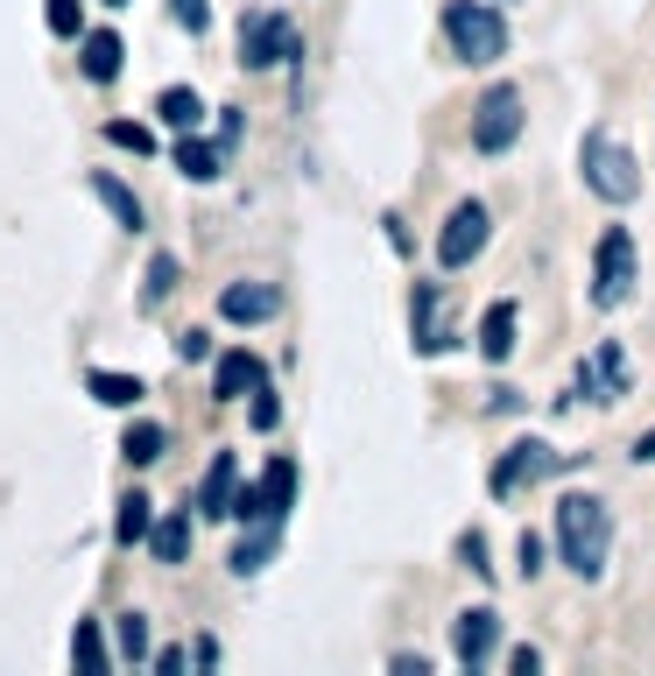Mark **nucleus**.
<instances>
[{
    "instance_id": "nucleus-1",
    "label": "nucleus",
    "mask_w": 655,
    "mask_h": 676,
    "mask_svg": "<svg viewBox=\"0 0 655 676\" xmlns=\"http://www.w3.org/2000/svg\"><path fill=\"white\" fill-rule=\"evenodd\" d=\"M557 557L578 570V578H606V557H614V507L600 493H564L557 501Z\"/></svg>"
},
{
    "instance_id": "nucleus-2",
    "label": "nucleus",
    "mask_w": 655,
    "mask_h": 676,
    "mask_svg": "<svg viewBox=\"0 0 655 676\" xmlns=\"http://www.w3.org/2000/svg\"><path fill=\"white\" fill-rule=\"evenodd\" d=\"M444 42H452L458 64H500L508 57L500 0H444Z\"/></svg>"
},
{
    "instance_id": "nucleus-3",
    "label": "nucleus",
    "mask_w": 655,
    "mask_h": 676,
    "mask_svg": "<svg viewBox=\"0 0 655 676\" xmlns=\"http://www.w3.org/2000/svg\"><path fill=\"white\" fill-rule=\"evenodd\" d=\"M578 176H585V190L606 198V205H634V198H642V162H634L606 127H585V142H578Z\"/></svg>"
},
{
    "instance_id": "nucleus-4",
    "label": "nucleus",
    "mask_w": 655,
    "mask_h": 676,
    "mask_svg": "<svg viewBox=\"0 0 655 676\" xmlns=\"http://www.w3.org/2000/svg\"><path fill=\"white\" fill-rule=\"evenodd\" d=\"M642 282V254H634V233L628 225H606L600 247H592V304L600 310H620Z\"/></svg>"
},
{
    "instance_id": "nucleus-5",
    "label": "nucleus",
    "mask_w": 655,
    "mask_h": 676,
    "mask_svg": "<svg viewBox=\"0 0 655 676\" xmlns=\"http://www.w3.org/2000/svg\"><path fill=\"white\" fill-rule=\"evenodd\" d=\"M522 127H529L522 93H515V85H486L480 107H472V148H480V156H508V148L522 142Z\"/></svg>"
},
{
    "instance_id": "nucleus-6",
    "label": "nucleus",
    "mask_w": 655,
    "mask_h": 676,
    "mask_svg": "<svg viewBox=\"0 0 655 676\" xmlns=\"http://www.w3.org/2000/svg\"><path fill=\"white\" fill-rule=\"evenodd\" d=\"M240 64H247V71L296 64V28H289V14H275V8L240 14Z\"/></svg>"
},
{
    "instance_id": "nucleus-7",
    "label": "nucleus",
    "mask_w": 655,
    "mask_h": 676,
    "mask_svg": "<svg viewBox=\"0 0 655 676\" xmlns=\"http://www.w3.org/2000/svg\"><path fill=\"white\" fill-rule=\"evenodd\" d=\"M486 239H494V212L480 198H458L444 233H437V268H472L486 254Z\"/></svg>"
},
{
    "instance_id": "nucleus-8",
    "label": "nucleus",
    "mask_w": 655,
    "mask_h": 676,
    "mask_svg": "<svg viewBox=\"0 0 655 676\" xmlns=\"http://www.w3.org/2000/svg\"><path fill=\"white\" fill-rule=\"evenodd\" d=\"M557 465H564V451H557V444H543V438H515V444L494 458L486 487H494V501H508V493H522V487H535V479H549Z\"/></svg>"
},
{
    "instance_id": "nucleus-9",
    "label": "nucleus",
    "mask_w": 655,
    "mask_h": 676,
    "mask_svg": "<svg viewBox=\"0 0 655 676\" xmlns=\"http://www.w3.org/2000/svg\"><path fill=\"white\" fill-rule=\"evenodd\" d=\"M289 493H296V465L289 458H268L255 487H240L233 515H240V521H282V515H289Z\"/></svg>"
},
{
    "instance_id": "nucleus-10",
    "label": "nucleus",
    "mask_w": 655,
    "mask_h": 676,
    "mask_svg": "<svg viewBox=\"0 0 655 676\" xmlns=\"http://www.w3.org/2000/svg\"><path fill=\"white\" fill-rule=\"evenodd\" d=\"M409 332H416V353H452L458 332H452V318H444V282H416V296H409Z\"/></svg>"
},
{
    "instance_id": "nucleus-11",
    "label": "nucleus",
    "mask_w": 655,
    "mask_h": 676,
    "mask_svg": "<svg viewBox=\"0 0 655 676\" xmlns=\"http://www.w3.org/2000/svg\"><path fill=\"white\" fill-rule=\"evenodd\" d=\"M494 649H500V613L494 606H466L452 620V655L466 669H486V663H494Z\"/></svg>"
},
{
    "instance_id": "nucleus-12",
    "label": "nucleus",
    "mask_w": 655,
    "mask_h": 676,
    "mask_svg": "<svg viewBox=\"0 0 655 676\" xmlns=\"http://www.w3.org/2000/svg\"><path fill=\"white\" fill-rule=\"evenodd\" d=\"M571 395H585V402H620V395H628V353L606 339L600 353H592L585 367L571 373Z\"/></svg>"
},
{
    "instance_id": "nucleus-13",
    "label": "nucleus",
    "mask_w": 655,
    "mask_h": 676,
    "mask_svg": "<svg viewBox=\"0 0 655 676\" xmlns=\"http://www.w3.org/2000/svg\"><path fill=\"white\" fill-rule=\"evenodd\" d=\"M233 501H240V458H233V451H212V465H205V479H198V515L226 521Z\"/></svg>"
},
{
    "instance_id": "nucleus-14",
    "label": "nucleus",
    "mask_w": 655,
    "mask_h": 676,
    "mask_svg": "<svg viewBox=\"0 0 655 676\" xmlns=\"http://www.w3.org/2000/svg\"><path fill=\"white\" fill-rule=\"evenodd\" d=\"M275 310H282L275 282H226V290H219V318L226 324H268Z\"/></svg>"
},
{
    "instance_id": "nucleus-15",
    "label": "nucleus",
    "mask_w": 655,
    "mask_h": 676,
    "mask_svg": "<svg viewBox=\"0 0 655 676\" xmlns=\"http://www.w3.org/2000/svg\"><path fill=\"white\" fill-rule=\"evenodd\" d=\"M255 388H268V367L247 353V345L219 353V367H212V395H219V402H240V395H255Z\"/></svg>"
},
{
    "instance_id": "nucleus-16",
    "label": "nucleus",
    "mask_w": 655,
    "mask_h": 676,
    "mask_svg": "<svg viewBox=\"0 0 655 676\" xmlns=\"http://www.w3.org/2000/svg\"><path fill=\"white\" fill-rule=\"evenodd\" d=\"M78 64H85V78H92V85H113V78H121V64H127V42L113 36V28H85V36H78Z\"/></svg>"
},
{
    "instance_id": "nucleus-17",
    "label": "nucleus",
    "mask_w": 655,
    "mask_h": 676,
    "mask_svg": "<svg viewBox=\"0 0 655 676\" xmlns=\"http://www.w3.org/2000/svg\"><path fill=\"white\" fill-rule=\"evenodd\" d=\"M515 324H522V310H515V296H500V304H486V318H480V359H486V367H500V359L515 353Z\"/></svg>"
},
{
    "instance_id": "nucleus-18",
    "label": "nucleus",
    "mask_w": 655,
    "mask_h": 676,
    "mask_svg": "<svg viewBox=\"0 0 655 676\" xmlns=\"http://www.w3.org/2000/svg\"><path fill=\"white\" fill-rule=\"evenodd\" d=\"M85 190H92V198L107 205V212L121 219L127 233H141V219H148V212H141V198H134V190H127V184H121L113 170H92V176H85Z\"/></svg>"
},
{
    "instance_id": "nucleus-19",
    "label": "nucleus",
    "mask_w": 655,
    "mask_h": 676,
    "mask_svg": "<svg viewBox=\"0 0 655 676\" xmlns=\"http://www.w3.org/2000/svg\"><path fill=\"white\" fill-rule=\"evenodd\" d=\"M275 543H282V521H247V536L233 543V570H240V578H255V570H268V557H275Z\"/></svg>"
},
{
    "instance_id": "nucleus-20",
    "label": "nucleus",
    "mask_w": 655,
    "mask_h": 676,
    "mask_svg": "<svg viewBox=\"0 0 655 676\" xmlns=\"http://www.w3.org/2000/svg\"><path fill=\"white\" fill-rule=\"evenodd\" d=\"M176 170H184L190 184H212V176L226 170V142H198V134H184V142H176Z\"/></svg>"
},
{
    "instance_id": "nucleus-21",
    "label": "nucleus",
    "mask_w": 655,
    "mask_h": 676,
    "mask_svg": "<svg viewBox=\"0 0 655 676\" xmlns=\"http://www.w3.org/2000/svg\"><path fill=\"white\" fill-rule=\"evenodd\" d=\"M156 120H162V127H176V134H198L205 127V99L190 93V85H170V93L156 99Z\"/></svg>"
},
{
    "instance_id": "nucleus-22",
    "label": "nucleus",
    "mask_w": 655,
    "mask_h": 676,
    "mask_svg": "<svg viewBox=\"0 0 655 676\" xmlns=\"http://www.w3.org/2000/svg\"><path fill=\"white\" fill-rule=\"evenodd\" d=\"M85 388H92V402H107V409H134V402L148 395V388H141V373H107V367H92V373H85Z\"/></svg>"
},
{
    "instance_id": "nucleus-23",
    "label": "nucleus",
    "mask_w": 655,
    "mask_h": 676,
    "mask_svg": "<svg viewBox=\"0 0 655 676\" xmlns=\"http://www.w3.org/2000/svg\"><path fill=\"white\" fill-rule=\"evenodd\" d=\"M148 550H156V564H184L190 557V515H156Z\"/></svg>"
},
{
    "instance_id": "nucleus-24",
    "label": "nucleus",
    "mask_w": 655,
    "mask_h": 676,
    "mask_svg": "<svg viewBox=\"0 0 655 676\" xmlns=\"http://www.w3.org/2000/svg\"><path fill=\"white\" fill-rule=\"evenodd\" d=\"M71 663H78V669H113V663H121V649H107L99 620H78V627H71Z\"/></svg>"
},
{
    "instance_id": "nucleus-25",
    "label": "nucleus",
    "mask_w": 655,
    "mask_h": 676,
    "mask_svg": "<svg viewBox=\"0 0 655 676\" xmlns=\"http://www.w3.org/2000/svg\"><path fill=\"white\" fill-rule=\"evenodd\" d=\"M148 529H156V501H148V493H127L121 515H113V536L134 550V543H148Z\"/></svg>"
},
{
    "instance_id": "nucleus-26",
    "label": "nucleus",
    "mask_w": 655,
    "mask_h": 676,
    "mask_svg": "<svg viewBox=\"0 0 655 676\" xmlns=\"http://www.w3.org/2000/svg\"><path fill=\"white\" fill-rule=\"evenodd\" d=\"M113 649H121V663H148V613H121L113 620Z\"/></svg>"
},
{
    "instance_id": "nucleus-27",
    "label": "nucleus",
    "mask_w": 655,
    "mask_h": 676,
    "mask_svg": "<svg viewBox=\"0 0 655 676\" xmlns=\"http://www.w3.org/2000/svg\"><path fill=\"white\" fill-rule=\"evenodd\" d=\"M121 451H127V465H156L162 451H170V430H162V423H134L121 438Z\"/></svg>"
},
{
    "instance_id": "nucleus-28",
    "label": "nucleus",
    "mask_w": 655,
    "mask_h": 676,
    "mask_svg": "<svg viewBox=\"0 0 655 676\" xmlns=\"http://www.w3.org/2000/svg\"><path fill=\"white\" fill-rule=\"evenodd\" d=\"M170 290H176V254H156L148 282H141V304H170Z\"/></svg>"
},
{
    "instance_id": "nucleus-29",
    "label": "nucleus",
    "mask_w": 655,
    "mask_h": 676,
    "mask_svg": "<svg viewBox=\"0 0 655 676\" xmlns=\"http://www.w3.org/2000/svg\"><path fill=\"white\" fill-rule=\"evenodd\" d=\"M107 142L113 148H134V156H156V134H148L141 120H107Z\"/></svg>"
},
{
    "instance_id": "nucleus-30",
    "label": "nucleus",
    "mask_w": 655,
    "mask_h": 676,
    "mask_svg": "<svg viewBox=\"0 0 655 676\" xmlns=\"http://www.w3.org/2000/svg\"><path fill=\"white\" fill-rule=\"evenodd\" d=\"M170 22L190 28V36H205V28H212V0H170Z\"/></svg>"
},
{
    "instance_id": "nucleus-31",
    "label": "nucleus",
    "mask_w": 655,
    "mask_h": 676,
    "mask_svg": "<svg viewBox=\"0 0 655 676\" xmlns=\"http://www.w3.org/2000/svg\"><path fill=\"white\" fill-rule=\"evenodd\" d=\"M458 564H466L472 578H494V564H486V536H480V529L458 536Z\"/></svg>"
},
{
    "instance_id": "nucleus-32",
    "label": "nucleus",
    "mask_w": 655,
    "mask_h": 676,
    "mask_svg": "<svg viewBox=\"0 0 655 676\" xmlns=\"http://www.w3.org/2000/svg\"><path fill=\"white\" fill-rule=\"evenodd\" d=\"M50 36H64V42H78V36H85L78 0H50Z\"/></svg>"
},
{
    "instance_id": "nucleus-33",
    "label": "nucleus",
    "mask_w": 655,
    "mask_h": 676,
    "mask_svg": "<svg viewBox=\"0 0 655 676\" xmlns=\"http://www.w3.org/2000/svg\"><path fill=\"white\" fill-rule=\"evenodd\" d=\"M176 359H184V367H205V359H212V332H198V324H190V332L176 339Z\"/></svg>"
},
{
    "instance_id": "nucleus-34",
    "label": "nucleus",
    "mask_w": 655,
    "mask_h": 676,
    "mask_svg": "<svg viewBox=\"0 0 655 676\" xmlns=\"http://www.w3.org/2000/svg\"><path fill=\"white\" fill-rule=\"evenodd\" d=\"M515 564H522V578H535V570H543V536H535V529H522V543H515Z\"/></svg>"
},
{
    "instance_id": "nucleus-35",
    "label": "nucleus",
    "mask_w": 655,
    "mask_h": 676,
    "mask_svg": "<svg viewBox=\"0 0 655 676\" xmlns=\"http://www.w3.org/2000/svg\"><path fill=\"white\" fill-rule=\"evenodd\" d=\"M275 395H268V388H255V430H275Z\"/></svg>"
},
{
    "instance_id": "nucleus-36",
    "label": "nucleus",
    "mask_w": 655,
    "mask_h": 676,
    "mask_svg": "<svg viewBox=\"0 0 655 676\" xmlns=\"http://www.w3.org/2000/svg\"><path fill=\"white\" fill-rule=\"evenodd\" d=\"M508 669H515V676H535V669H543V655H535V649H515Z\"/></svg>"
},
{
    "instance_id": "nucleus-37",
    "label": "nucleus",
    "mask_w": 655,
    "mask_h": 676,
    "mask_svg": "<svg viewBox=\"0 0 655 676\" xmlns=\"http://www.w3.org/2000/svg\"><path fill=\"white\" fill-rule=\"evenodd\" d=\"M634 458H642V465H655V430H642V438H634Z\"/></svg>"
},
{
    "instance_id": "nucleus-38",
    "label": "nucleus",
    "mask_w": 655,
    "mask_h": 676,
    "mask_svg": "<svg viewBox=\"0 0 655 676\" xmlns=\"http://www.w3.org/2000/svg\"><path fill=\"white\" fill-rule=\"evenodd\" d=\"M107 8H127V0H107Z\"/></svg>"
},
{
    "instance_id": "nucleus-39",
    "label": "nucleus",
    "mask_w": 655,
    "mask_h": 676,
    "mask_svg": "<svg viewBox=\"0 0 655 676\" xmlns=\"http://www.w3.org/2000/svg\"><path fill=\"white\" fill-rule=\"evenodd\" d=\"M500 8H508V0H500Z\"/></svg>"
}]
</instances>
